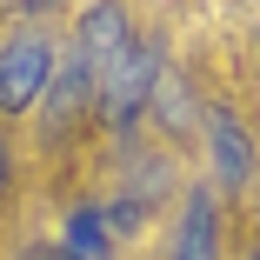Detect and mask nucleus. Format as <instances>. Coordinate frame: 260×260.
I'll list each match as a JSON object with an SVG mask.
<instances>
[{
    "mask_svg": "<svg viewBox=\"0 0 260 260\" xmlns=\"http://www.w3.org/2000/svg\"><path fill=\"white\" fill-rule=\"evenodd\" d=\"M153 87H160V47L140 40V34H127L120 54H114V67L100 74V107H107V120L120 134L153 107Z\"/></svg>",
    "mask_w": 260,
    "mask_h": 260,
    "instance_id": "obj_1",
    "label": "nucleus"
},
{
    "mask_svg": "<svg viewBox=\"0 0 260 260\" xmlns=\"http://www.w3.org/2000/svg\"><path fill=\"white\" fill-rule=\"evenodd\" d=\"M54 40L40 27H20L7 47H0V114H34L47 100V80H54Z\"/></svg>",
    "mask_w": 260,
    "mask_h": 260,
    "instance_id": "obj_2",
    "label": "nucleus"
},
{
    "mask_svg": "<svg viewBox=\"0 0 260 260\" xmlns=\"http://www.w3.org/2000/svg\"><path fill=\"white\" fill-rule=\"evenodd\" d=\"M93 100H100V74H93V54L74 40L67 54L54 60V80H47V100H40V107H47V134H67Z\"/></svg>",
    "mask_w": 260,
    "mask_h": 260,
    "instance_id": "obj_3",
    "label": "nucleus"
},
{
    "mask_svg": "<svg viewBox=\"0 0 260 260\" xmlns=\"http://www.w3.org/2000/svg\"><path fill=\"white\" fill-rule=\"evenodd\" d=\"M207 134H214L220 187H227V193H247V180H253V140L240 134V120H234L227 107H214V114H207Z\"/></svg>",
    "mask_w": 260,
    "mask_h": 260,
    "instance_id": "obj_4",
    "label": "nucleus"
},
{
    "mask_svg": "<svg viewBox=\"0 0 260 260\" xmlns=\"http://www.w3.org/2000/svg\"><path fill=\"white\" fill-rule=\"evenodd\" d=\"M167 260H220V214H214V193H193L180 207V234Z\"/></svg>",
    "mask_w": 260,
    "mask_h": 260,
    "instance_id": "obj_5",
    "label": "nucleus"
},
{
    "mask_svg": "<svg viewBox=\"0 0 260 260\" xmlns=\"http://www.w3.org/2000/svg\"><path fill=\"white\" fill-rule=\"evenodd\" d=\"M114 227H107V207H80L67 220V260H107Z\"/></svg>",
    "mask_w": 260,
    "mask_h": 260,
    "instance_id": "obj_6",
    "label": "nucleus"
},
{
    "mask_svg": "<svg viewBox=\"0 0 260 260\" xmlns=\"http://www.w3.org/2000/svg\"><path fill=\"white\" fill-rule=\"evenodd\" d=\"M0 187H7V147H0Z\"/></svg>",
    "mask_w": 260,
    "mask_h": 260,
    "instance_id": "obj_7",
    "label": "nucleus"
},
{
    "mask_svg": "<svg viewBox=\"0 0 260 260\" xmlns=\"http://www.w3.org/2000/svg\"><path fill=\"white\" fill-rule=\"evenodd\" d=\"M54 260H67V253H54Z\"/></svg>",
    "mask_w": 260,
    "mask_h": 260,
    "instance_id": "obj_8",
    "label": "nucleus"
}]
</instances>
